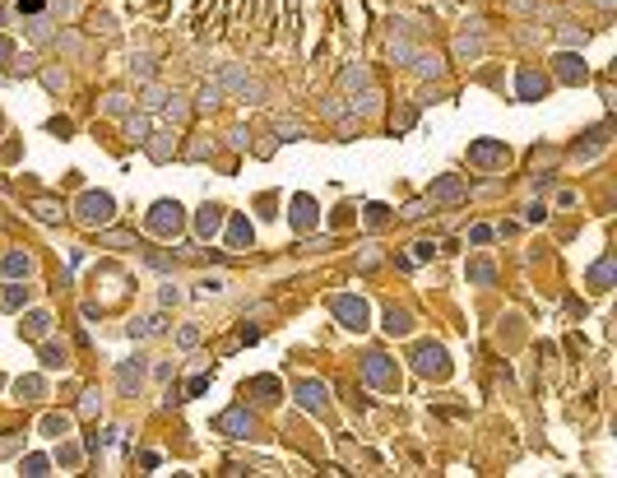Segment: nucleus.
I'll return each mask as SVG.
<instances>
[{
    "instance_id": "nucleus-15",
    "label": "nucleus",
    "mask_w": 617,
    "mask_h": 478,
    "mask_svg": "<svg viewBox=\"0 0 617 478\" xmlns=\"http://www.w3.org/2000/svg\"><path fill=\"white\" fill-rule=\"evenodd\" d=\"M251 395H256L260 404H279L283 400V386L274 381V376H256V381H251Z\"/></svg>"
},
{
    "instance_id": "nucleus-37",
    "label": "nucleus",
    "mask_w": 617,
    "mask_h": 478,
    "mask_svg": "<svg viewBox=\"0 0 617 478\" xmlns=\"http://www.w3.org/2000/svg\"><path fill=\"white\" fill-rule=\"evenodd\" d=\"M432 256H437V246H432V242H413V265H418V260H432Z\"/></svg>"
},
{
    "instance_id": "nucleus-47",
    "label": "nucleus",
    "mask_w": 617,
    "mask_h": 478,
    "mask_svg": "<svg viewBox=\"0 0 617 478\" xmlns=\"http://www.w3.org/2000/svg\"><path fill=\"white\" fill-rule=\"evenodd\" d=\"M423 214H427V200H413V205L404 209V219H423Z\"/></svg>"
},
{
    "instance_id": "nucleus-29",
    "label": "nucleus",
    "mask_w": 617,
    "mask_h": 478,
    "mask_svg": "<svg viewBox=\"0 0 617 478\" xmlns=\"http://www.w3.org/2000/svg\"><path fill=\"white\" fill-rule=\"evenodd\" d=\"M469 279H474V284H492V279H497V270H492L488 260H474V265H469Z\"/></svg>"
},
{
    "instance_id": "nucleus-4",
    "label": "nucleus",
    "mask_w": 617,
    "mask_h": 478,
    "mask_svg": "<svg viewBox=\"0 0 617 478\" xmlns=\"http://www.w3.org/2000/svg\"><path fill=\"white\" fill-rule=\"evenodd\" d=\"M413 372L418 376H437V381H446L450 376V358L441 344H418L413 349Z\"/></svg>"
},
{
    "instance_id": "nucleus-42",
    "label": "nucleus",
    "mask_w": 617,
    "mask_h": 478,
    "mask_svg": "<svg viewBox=\"0 0 617 478\" xmlns=\"http://www.w3.org/2000/svg\"><path fill=\"white\" fill-rule=\"evenodd\" d=\"M79 414H98V390H84V400H79Z\"/></svg>"
},
{
    "instance_id": "nucleus-40",
    "label": "nucleus",
    "mask_w": 617,
    "mask_h": 478,
    "mask_svg": "<svg viewBox=\"0 0 617 478\" xmlns=\"http://www.w3.org/2000/svg\"><path fill=\"white\" fill-rule=\"evenodd\" d=\"M386 219H390V214H386V205H367V223H372V228H381Z\"/></svg>"
},
{
    "instance_id": "nucleus-46",
    "label": "nucleus",
    "mask_w": 617,
    "mask_h": 478,
    "mask_svg": "<svg viewBox=\"0 0 617 478\" xmlns=\"http://www.w3.org/2000/svg\"><path fill=\"white\" fill-rule=\"evenodd\" d=\"M469 242H478V246H483V242H492V228H488V223H478L474 233H469Z\"/></svg>"
},
{
    "instance_id": "nucleus-1",
    "label": "nucleus",
    "mask_w": 617,
    "mask_h": 478,
    "mask_svg": "<svg viewBox=\"0 0 617 478\" xmlns=\"http://www.w3.org/2000/svg\"><path fill=\"white\" fill-rule=\"evenodd\" d=\"M112 214H116V200L107 191H84L75 205V219L84 228H103V223H112Z\"/></svg>"
},
{
    "instance_id": "nucleus-19",
    "label": "nucleus",
    "mask_w": 617,
    "mask_h": 478,
    "mask_svg": "<svg viewBox=\"0 0 617 478\" xmlns=\"http://www.w3.org/2000/svg\"><path fill=\"white\" fill-rule=\"evenodd\" d=\"M251 237H256V233H251V223H246V219H232L228 223V246H232V251H246Z\"/></svg>"
},
{
    "instance_id": "nucleus-27",
    "label": "nucleus",
    "mask_w": 617,
    "mask_h": 478,
    "mask_svg": "<svg viewBox=\"0 0 617 478\" xmlns=\"http://www.w3.org/2000/svg\"><path fill=\"white\" fill-rule=\"evenodd\" d=\"M42 367H47V372L65 367V344H47V349H42Z\"/></svg>"
},
{
    "instance_id": "nucleus-43",
    "label": "nucleus",
    "mask_w": 617,
    "mask_h": 478,
    "mask_svg": "<svg viewBox=\"0 0 617 478\" xmlns=\"http://www.w3.org/2000/svg\"><path fill=\"white\" fill-rule=\"evenodd\" d=\"M413 121H418V112H413V107H404V112L395 117V130H413Z\"/></svg>"
},
{
    "instance_id": "nucleus-14",
    "label": "nucleus",
    "mask_w": 617,
    "mask_h": 478,
    "mask_svg": "<svg viewBox=\"0 0 617 478\" xmlns=\"http://www.w3.org/2000/svg\"><path fill=\"white\" fill-rule=\"evenodd\" d=\"M557 79H562V84H580V79H585V61H580L576 52H562L557 56Z\"/></svg>"
},
{
    "instance_id": "nucleus-16",
    "label": "nucleus",
    "mask_w": 617,
    "mask_h": 478,
    "mask_svg": "<svg viewBox=\"0 0 617 478\" xmlns=\"http://www.w3.org/2000/svg\"><path fill=\"white\" fill-rule=\"evenodd\" d=\"M14 395L28 400V404H38L42 395H47V386H42V376H19V381H14Z\"/></svg>"
},
{
    "instance_id": "nucleus-34",
    "label": "nucleus",
    "mask_w": 617,
    "mask_h": 478,
    "mask_svg": "<svg viewBox=\"0 0 617 478\" xmlns=\"http://www.w3.org/2000/svg\"><path fill=\"white\" fill-rule=\"evenodd\" d=\"M177 344H181V349H195V344H200V325H181Z\"/></svg>"
},
{
    "instance_id": "nucleus-21",
    "label": "nucleus",
    "mask_w": 617,
    "mask_h": 478,
    "mask_svg": "<svg viewBox=\"0 0 617 478\" xmlns=\"http://www.w3.org/2000/svg\"><path fill=\"white\" fill-rule=\"evenodd\" d=\"M293 223H297V228H311V223H316V205H311V195H297V200H293Z\"/></svg>"
},
{
    "instance_id": "nucleus-36",
    "label": "nucleus",
    "mask_w": 617,
    "mask_h": 478,
    "mask_svg": "<svg viewBox=\"0 0 617 478\" xmlns=\"http://www.w3.org/2000/svg\"><path fill=\"white\" fill-rule=\"evenodd\" d=\"M205 390H209V376H191V386H186L181 400H195V395H205Z\"/></svg>"
},
{
    "instance_id": "nucleus-3",
    "label": "nucleus",
    "mask_w": 617,
    "mask_h": 478,
    "mask_svg": "<svg viewBox=\"0 0 617 478\" xmlns=\"http://www.w3.org/2000/svg\"><path fill=\"white\" fill-rule=\"evenodd\" d=\"M330 311H335L339 325H348V330H367V316H372L367 298H358V293H339V298L330 302Z\"/></svg>"
},
{
    "instance_id": "nucleus-11",
    "label": "nucleus",
    "mask_w": 617,
    "mask_h": 478,
    "mask_svg": "<svg viewBox=\"0 0 617 478\" xmlns=\"http://www.w3.org/2000/svg\"><path fill=\"white\" fill-rule=\"evenodd\" d=\"M140 381H144V358H126L121 367H116V390H121V395H135Z\"/></svg>"
},
{
    "instance_id": "nucleus-45",
    "label": "nucleus",
    "mask_w": 617,
    "mask_h": 478,
    "mask_svg": "<svg viewBox=\"0 0 617 478\" xmlns=\"http://www.w3.org/2000/svg\"><path fill=\"white\" fill-rule=\"evenodd\" d=\"M168 121H186V103H181V98L168 103Z\"/></svg>"
},
{
    "instance_id": "nucleus-6",
    "label": "nucleus",
    "mask_w": 617,
    "mask_h": 478,
    "mask_svg": "<svg viewBox=\"0 0 617 478\" xmlns=\"http://www.w3.org/2000/svg\"><path fill=\"white\" fill-rule=\"evenodd\" d=\"M469 163L483 168V172L506 168V163H511V149H506L502 140H478V144H469Z\"/></svg>"
},
{
    "instance_id": "nucleus-23",
    "label": "nucleus",
    "mask_w": 617,
    "mask_h": 478,
    "mask_svg": "<svg viewBox=\"0 0 617 478\" xmlns=\"http://www.w3.org/2000/svg\"><path fill=\"white\" fill-rule=\"evenodd\" d=\"M47 330H52V316H47V311H33V316H24V335H28V339H42Z\"/></svg>"
},
{
    "instance_id": "nucleus-31",
    "label": "nucleus",
    "mask_w": 617,
    "mask_h": 478,
    "mask_svg": "<svg viewBox=\"0 0 617 478\" xmlns=\"http://www.w3.org/2000/svg\"><path fill=\"white\" fill-rule=\"evenodd\" d=\"M126 130H130V140H140V144L154 135V130H149V117H130V121H126Z\"/></svg>"
},
{
    "instance_id": "nucleus-39",
    "label": "nucleus",
    "mask_w": 617,
    "mask_h": 478,
    "mask_svg": "<svg viewBox=\"0 0 617 478\" xmlns=\"http://www.w3.org/2000/svg\"><path fill=\"white\" fill-rule=\"evenodd\" d=\"M103 107H107V112H112V117H126V107H130V103H126V98H121V93H112V98H107Z\"/></svg>"
},
{
    "instance_id": "nucleus-24",
    "label": "nucleus",
    "mask_w": 617,
    "mask_h": 478,
    "mask_svg": "<svg viewBox=\"0 0 617 478\" xmlns=\"http://www.w3.org/2000/svg\"><path fill=\"white\" fill-rule=\"evenodd\" d=\"M413 330V321H409V311H399V307H390L386 311V335H409Z\"/></svg>"
},
{
    "instance_id": "nucleus-22",
    "label": "nucleus",
    "mask_w": 617,
    "mask_h": 478,
    "mask_svg": "<svg viewBox=\"0 0 617 478\" xmlns=\"http://www.w3.org/2000/svg\"><path fill=\"white\" fill-rule=\"evenodd\" d=\"M24 302H28V288L24 284H5V288H0V307H5V311H19Z\"/></svg>"
},
{
    "instance_id": "nucleus-44",
    "label": "nucleus",
    "mask_w": 617,
    "mask_h": 478,
    "mask_svg": "<svg viewBox=\"0 0 617 478\" xmlns=\"http://www.w3.org/2000/svg\"><path fill=\"white\" fill-rule=\"evenodd\" d=\"M42 84H47V89H52V93H61L65 75H61V70H47V75H42Z\"/></svg>"
},
{
    "instance_id": "nucleus-20",
    "label": "nucleus",
    "mask_w": 617,
    "mask_h": 478,
    "mask_svg": "<svg viewBox=\"0 0 617 478\" xmlns=\"http://www.w3.org/2000/svg\"><path fill=\"white\" fill-rule=\"evenodd\" d=\"M5 274H10V279H28V274H33V256L10 251V256H5Z\"/></svg>"
},
{
    "instance_id": "nucleus-18",
    "label": "nucleus",
    "mask_w": 617,
    "mask_h": 478,
    "mask_svg": "<svg viewBox=\"0 0 617 478\" xmlns=\"http://www.w3.org/2000/svg\"><path fill=\"white\" fill-rule=\"evenodd\" d=\"M590 288H594V293H608V288H613V256H604L590 270Z\"/></svg>"
},
{
    "instance_id": "nucleus-48",
    "label": "nucleus",
    "mask_w": 617,
    "mask_h": 478,
    "mask_svg": "<svg viewBox=\"0 0 617 478\" xmlns=\"http://www.w3.org/2000/svg\"><path fill=\"white\" fill-rule=\"evenodd\" d=\"M19 10H24V14H38V10H42V0H19Z\"/></svg>"
},
{
    "instance_id": "nucleus-2",
    "label": "nucleus",
    "mask_w": 617,
    "mask_h": 478,
    "mask_svg": "<svg viewBox=\"0 0 617 478\" xmlns=\"http://www.w3.org/2000/svg\"><path fill=\"white\" fill-rule=\"evenodd\" d=\"M362 381L372 390H386V395H395L399 390V367L395 358H386V353H367L362 358Z\"/></svg>"
},
{
    "instance_id": "nucleus-10",
    "label": "nucleus",
    "mask_w": 617,
    "mask_h": 478,
    "mask_svg": "<svg viewBox=\"0 0 617 478\" xmlns=\"http://www.w3.org/2000/svg\"><path fill=\"white\" fill-rule=\"evenodd\" d=\"M297 404H302L307 414H325V404H330L325 381H302V386H297Z\"/></svg>"
},
{
    "instance_id": "nucleus-35",
    "label": "nucleus",
    "mask_w": 617,
    "mask_h": 478,
    "mask_svg": "<svg viewBox=\"0 0 617 478\" xmlns=\"http://www.w3.org/2000/svg\"><path fill=\"white\" fill-rule=\"evenodd\" d=\"M223 293V279H205V284L195 288V298H219Z\"/></svg>"
},
{
    "instance_id": "nucleus-26",
    "label": "nucleus",
    "mask_w": 617,
    "mask_h": 478,
    "mask_svg": "<svg viewBox=\"0 0 617 478\" xmlns=\"http://www.w3.org/2000/svg\"><path fill=\"white\" fill-rule=\"evenodd\" d=\"M413 70H418V75H441V70H446V61H441V56L437 52H432V56H413Z\"/></svg>"
},
{
    "instance_id": "nucleus-12",
    "label": "nucleus",
    "mask_w": 617,
    "mask_h": 478,
    "mask_svg": "<svg viewBox=\"0 0 617 478\" xmlns=\"http://www.w3.org/2000/svg\"><path fill=\"white\" fill-rule=\"evenodd\" d=\"M515 89H520V98H525V103H534V98H543V93H548V79H543L539 70H520V75H515Z\"/></svg>"
},
{
    "instance_id": "nucleus-30",
    "label": "nucleus",
    "mask_w": 617,
    "mask_h": 478,
    "mask_svg": "<svg viewBox=\"0 0 617 478\" xmlns=\"http://www.w3.org/2000/svg\"><path fill=\"white\" fill-rule=\"evenodd\" d=\"M98 242H103V246H116V251H130V246H140V242H135L130 233H103Z\"/></svg>"
},
{
    "instance_id": "nucleus-41",
    "label": "nucleus",
    "mask_w": 617,
    "mask_h": 478,
    "mask_svg": "<svg viewBox=\"0 0 617 478\" xmlns=\"http://www.w3.org/2000/svg\"><path fill=\"white\" fill-rule=\"evenodd\" d=\"M56 460H61L65 469H75V465H79V446H61V455H56Z\"/></svg>"
},
{
    "instance_id": "nucleus-7",
    "label": "nucleus",
    "mask_w": 617,
    "mask_h": 478,
    "mask_svg": "<svg viewBox=\"0 0 617 478\" xmlns=\"http://www.w3.org/2000/svg\"><path fill=\"white\" fill-rule=\"evenodd\" d=\"M219 84H223V93L232 89L237 98H242V103H260V98H265V89H260L256 79L246 75L242 65H232V70H223V79H219Z\"/></svg>"
},
{
    "instance_id": "nucleus-49",
    "label": "nucleus",
    "mask_w": 617,
    "mask_h": 478,
    "mask_svg": "<svg viewBox=\"0 0 617 478\" xmlns=\"http://www.w3.org/2000/svg\"><path fill=\"white\" fill-rule=\"evenodd\" d=\"M10 56H14V47H10V42H5V38H0V65L10 61Z\"/></svg>"
},
{
    "instance_id": "nucleus-17",
    "label": "nucleus",
    "mask_w": 617,
    "mask_h": 478,
    "mask_svg": "<svg viewBox=\"0 0 617 478\" xmlns=\"http://www.w3.org/2000/svg\"><path fill=\"white\" fill-rule=\"evenodd\" d=\"M168 321L163 316H140V321H130V339H149V335H163Z\"/></svg>"
},
{
    "instance_id": "nucleus-25",
    "label": "nucleus",
    "mask_w": 617,
    "mask_h": 478,
    "mask_svg": "<svg viewBox=\"0 0 617 478\" xmlns=\"http://www.w3.org/2000/svg\"><path fill=\"white\" fill-rule=\"evenodd\" d=\"M38 432H42V437H65V432H70V418H65V414H47L38 423Z\"/></svg>"
},
{
    "instance_id": "nucleus-13",
    "label": "nucleus",
    "mask_w": 617,
    "mask_h": 478,
    "mask_svg": "<svg viewBox=\"0 0 617 478\" xmlns=\"http://www.w3.org/2000/svg\"><path fill=\"white\" fill-rule=\"evenodd\" d=\"M219 228H223V205H205L200 214H195V233L205 237V242L219 233Z\"/></svg>"
},
{
    "instance_id": "nucleus-28",
    "label": "nucleus",
    "mask_w": 617,
    "mask_h": 478,
    "mask_svg": "<svg viewBox=\"0 0 617 478\" xmlns=\"http://www.w3.org/2000/svg\"><path fill=\"white\" fill-rule=\"evenodd\" d=\"M144 144H149V154H154L158 163H163V158H172V140H168V130H163L158 140H154V135H149V140H144Z\"/></svg>"
},
{
    "instance_id": "nucleus-5",
    "label": "nucleus",
    "mask_w": 617,
    "mask_h": 478,
    "mask_svg": "<svg viewBox=\"0 0 617 478\" xmlns=\"http://www.w3.org/2000/svg\"><path fill=\"white\" fill-rule=\"evenodd\" d=\"M149 228H154L158 237H177L181 228H186V214H181L177 200H158V205L149 209Z\"/></svg>"
},
{
    "instance_id": "nucleus-9",
    "label": "nucleus",
    "mask_w": 617,
    "mask_h": 478,
    "mask_svg": "<svg viewBox=\"0 0 617 478\" xmlns=\"http://www.w3.org/2000/svg\"><path fill=\"white\" fill-rule=\"evenodd\" d=\"M214 432H228V437H251V432H256V418L246 414V409H228V414L214 418Z\"/></svg>"
},
{
    "instance_id": "nucleus-33",
    "label": "nucleus",
    "mask_w": 617,
    "mask_h": 478,
    "mask_svg": "<svg viewBox=\"0 0 617 478\" xmlns=\"http://www.w3.org/2000/svg\"><path fill=\"white\" fill-rule=\"evenodd\" d=\"M214 103H223V84H205L200 89V107H214Z\"/></svg>"
},
{
    "instance_id": "nucleus-8",
    "label": "nucleus",
    "mask_w": 617,
    "mask_h": 478,
    "mask_svg": "<svg viewBox=\"0 0 617 478\" xmlns=\"http://www.w3.org/2000/svg\"><path fill=\"white\" fill-rule=\"evenodd\" d=\"M427 200H432V205H460V200H464V181L455 177V172H446V177H437V181H432Z\"/></svg>"
},
{
    "instance_id": "nucleus-32",
    "label": "nucleus",
    "mask_w": 617,
    "mask_h": 478,
    "mask_svg": "<svg viewBox=\"0 0 617 478\" xmlns=\"http://www.w3.org/2000/svg\"><path fill=\"white\" fill-rule=\"evenodd\" d=\"M24 474L28 478H42V474H47V455H28V460H24Z\"/></svg>"
},
{
    "instance_id": "nucleus-38",
    "label": "nucleus",
    "mask_w": 617,
    "mask_h": 478,
    "mask_svg": "<svg viewBox=\"0 0 617 478\" xmlns=\"http://www.w3.org/2000/svg\"><path fill=\"white\" fill-rule=\"evenodd\" d=\"M38 219L42 223H56V219H61V209H56L52 200H38Z\"/></svg>"
}]
</instances>
